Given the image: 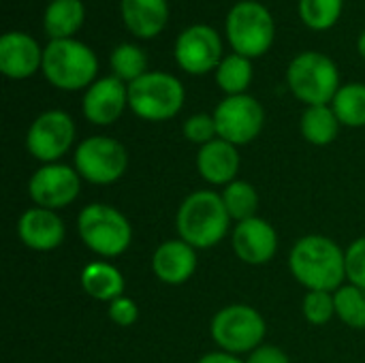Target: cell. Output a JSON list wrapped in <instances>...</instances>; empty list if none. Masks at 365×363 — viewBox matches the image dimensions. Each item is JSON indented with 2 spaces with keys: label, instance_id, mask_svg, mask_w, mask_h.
<instances>
[{
  "label": "cell",
  "instance_id": "6da1fadb",
  "mask_svg": "<svg viewBox=\"0 0 365 363\" xmlns=\"http://www.w3.org/2000/svg\"><path fill=\"white\" fill-rule=\"evenodd\" d=\"M289 267L308 291L336 293L346 280V252L325 235H306L295 242Z\"/></svg>",
  "mask_w": 365,
  "mask_h": 363
},
{
  "label": "cell",
  "instance_id": "7a4b0ae2",
  "mask_svg": "<svg viewBox=\"0 0 365 363\" xmlns=\"http://www.w3.org/2000/svg\"><path fill=\"white\" fill-rule=\"evenodd\" d=\"M175 225L180 240L192 248H214L229 233L231 216L225 208L222 195L214 190H197L182 201Z\"/></svg>",
  "mask_w": 365,
  "mask_h": 363
},
{
  "label": "cell",
  "instance_id": "3957f363",
  "mask_svg": "<svg viewBox=\"0 0 365 363\" xmlns=\"http://www.w3.org/2000/svg\"><path fill=\"white\" fill-rule=\"evenodd\" d=\"M77 233L98 257H120L133 242V227L128 218L105 203H90L79 212Z\"/></svg>",
  "mask_w": 365,
  "mask_h": 363
},
{
  "label": "cell",
  "instance_id": "277c9868",
  "mask_svg": "<svg viewBox=\"0 0 365 363\" xmlns=\"http://www.w3.org/2000/svg\"><path fill=\"white\" fill-rule=\"evenodd\" d=\"M43 73L49 83L60 90H81L92 86L96 77L98 62L94 51L75 41V39H60L51 41L43 51Z\"/></svg>",
  "mask_w": 365,
  "mask_h": 363
},
{
  "label": "cell",
  "instance_id": "5b68a950",
  "mask_svg": "<svg viewBox=\"0 0 365 363\" xmlns=\"http://www.w3.org/2000/svg\"><path fill=\"white\" fill-rule=\"evenodd\" d=\"M287 81L291 92L308 107L327 105L340 90L338 66L319 51L299 53L287 71Z\"/></svg>",
  "mask_w": 365,
  "mask_h": 363
},
{
  "label": "cell",
  "instance_id": "8992f818",
  "mask_svg": "<svg viewBox=\"0 0 365 363\" xmlns=\"http://www.w3.org/2000/svg\"><path fill=\"white\" fill-rule=\"evenodd\" d=\"M184 105V86L178 77L169 73H145L133 83H128V107L143 120L163 122L173 116Z\"/></svg>",
  "mask_w": 365,
  "mask_h": 363
},
{
  "label": "cell",
  "instance_id": "52a82bcc",
  "mask_svg": "<svg viewBox=\"0 0 365 363\" xmlns=\"http://www.w3.org/2000/svg\"><path fill=\"white\" fill-rule=\"evenodd\" d=\"M210 334L225 353H252L265 338V321L252 306L231 304L214 315Z\"/></svg>",
  "mask_w": 365,
  "mask_h": 363
},
{
  "label": "cell",
  "instance_id": "ba28073f",
  "mask_svg": "<svg viewBox=\"0 0 365 363\" xmlns=\"http://www.w3.org/2000/svg\"><path fill=\"white\" fill-rule=\"evenodd\" d=\"M274 17L272 13L255 2H237L227 17V36L235 53L246 58L263 56L274 43Z\"/></svg>",
  "mask_w": 365,
  "mask_h": 363
},
{
  "label": "cell",
  "instance_id": "9c48e42d",
  "mask_svg": "<svg viewBox=\"0 0 365 363\" xmlns=\"http://www.w3.org/2000/svg\"><path fill=\"white\" fill-rule=\"evenodd\" d=\"M128 167L124 145L111 137L94 135L83 139L75 150V169L81 180L98 186L118 182Z\"/></svg>",
  "mask_w": 365,
  "mask_h": 363
},
{
  "label": "cell",
  "instance_id": "30bf717a",
  "mask_svg": "<svg viewBox=\"0 0 365 363\" xmlns=\"http://www.w3.org/2000/svg\"><path fill=\"white\" fill-rule=\"evenodd\" d=\"M214 120L220 139L233 145H246L259 137L265 122V111L257 98L248 94H235L218 103Z\"/></svg>",
  "mask_w": 365,
  "mask_h": 363
},
{
  "label": "cell",
  "instance_id": "8fae6325",
  "mask_svg": "<svg viewBox=\"0 0 365 363\" xmlns=\"http://www.w3.org/2000/svg\"><path fill=\"white\" fill-rule=\"evenodd\" d=\"M73 141H75L73 118L60 109L41 113L30 124L28 135H26L28 152L45 165L58 163L68 152Z\"/></svg>",
  "mask_w": 365,
  "mask_h": 363
},
{
  "label": "cell",
  "instance_id": "7c38bea8",
  "mask_svg": "<svg viewBox=\"0 0 365 363\" xmlns=\"http://www.w3.org/2000/svg\"><path fill=\"white\" fill-rule=\"evenodd\" d=\"M81 190V175L75 167L51 163L36 169L28 182V195L36 208L62 210L71 205Z\"/></svg>",
  "mask_w": 365,
  "mask_h": 363
},
{
  "label": "cell",
  "instance_id": "4fadbf2b",
  "mask_svg": "<svg viewBox=\"0 0 365 363\" xmlns=\"http://www.w3.org/2000/svg\"><path fill=\"white\" fill-rule=\"evenodd\" d=\"M222 56V43L212 26H190L175 41V60L190 75H203L218 68Z\"/></svg>",
  "mask_w": 365,
  "mask_h": 363
},
{
  "label": "cell",
  "instance_id": "5bb4252c",
  "mask_svg": "<svg viewBox=\"0 0 365 363\" xmlns=\"http://www.w3.org/2000/svg\"><path fill=\"white\" fill-rule=\"evenodd\" d=\"M231 246L240 261L248 265H265L278 250V233L267 220L255 216L235 225Z\"/></svg>",
  "mask_w": 365,
  "mask_h": 363
},
{
  "label": "cell",
  "instance_id": "9a60e30c",
  "mask_svg": "<svg viewBox=\"0 0 365 363\" xmlns=\"http://www.w3.org/2000/svg\"><path fill=\"white\" fill-rule=\"evenodd\" d=\"M128 105V86L115 75L96 79L83 96V116L98 126L113 124Z\"/></svg>",
  "mask_w": 365,
  "mask_h": 363
},
{
  "label": "cell",
  "instance_id": "2e32d148",
  "mask_svg": "<svg viewBox=\"0 0 365 363\" xmlns=\"http://www.w3.org/2000/svg\"><path fill=\"white\" fill-rule=\"evenodd\" d=\"M17 233L24 246L36 252L56 250L66 235L62 218L53 210L45 208H30L21 214L17 223Z\"/></svg>",
  "mask_w": 365,
  "mask_h": 363
},
{
  "label": "cell",
  "instance_id": "e0dca14e",
  "mask_svg": "<svg viewBox=\"0 0 365 363\" xmlns=\"http://www.w3.org/2000/svg\"><path fill=\"white\" fill-rule=\"evenodd\" d=\"M152 270L154 276L165 285H184L197 270V248L184 240H167L154 250Z\"/></svg>",
  "mask_w": 365,
  "mask_h": 363
},
{
  "label": "cell",
  "instance_id": "ac0fdd59",
  "mask_svg": "<svg viewBox=\"0 0 365 363\" xmlns=\"http://www.w3.org/2000/svg\"><path fill=\"white\" fill-rule=\"evenodd\" d=\"M197 169H199V175L212 186H227L235 182L237 171H240L237 145L220 137L201 145L197 154Z\"/></svg>",
  "mask_w": 365,
  "mask_h": 363
},
{
  "label": "cell",
  "instance_id": "d6986e66",
  "mask_svg": "<svg viewBox=\"0 0 365 363\" xmlns=\"http://www.w3.org/2000/svg\"><path fill=\"white\" fill-rule=\"evenodd\" d=\"M43 66V51L24 32H9L0 39V71L11 79H26Z\"/></svg>",
  "mask_w": 365,
  "mask_h": 363
},
{
  "label": "cell",
  "instance_id": "ffe728a7",
  "mask_svg": "<svg viewBox=\"0 0 365 363\" xmlns=\"http://www.w3.org/2000/svg\"><path fill=\"white\" fill-rule=\"evenodd\" d=\"M122 17L133 34L150 39L165 28L169 6L167 0H122Z\"/></svg>",
  "mask_w": 365,
  "mask_h": 363
},
{
  "label": "cell",
  "instance_id": "44dd1931",
  "mask_svg": "<svg viewBox=\"0 0 365 363\" xmlns=\"http://www.w3.org/2000/svg\"><path fill=\"white\" fill-rule=\"evenodd\" d=\"M81 287L92 300L111 304L124 293V276L115 265L105 261H94L83 267Z\"/></svg>",
  "mask_w": 365,
  "mask_h": 363
},
{
  "label": "cell",
  "instance_id": "7402d4cb",
  "mask_svg": "<svg viewBox=\"0 0 365 363\" xmlns=\"http://www.w3.org/2000/svg\"><path fill=\"white\" fill-rule=\"evenodd\" d=\"M86 9L81 0H51L45 11V32L51 36V41L71 39L83 24Z\"/></svg>",
  "mask_w": 365,
  "mask_h": 363
},
{
  "label": "cell",
  "instance_id": "603a6c76",
  "mask_svg": "<svg viewBox=\"0 0 365 363\" xmlns=\"http://www.w3.org/2000/svg\"><path fill=\"white\" fill-rule=\"evenodd\" d=\"M340 131L336 111L327 105H312L302 116V135L312 145H329Z\"/></svg>",
  "mask_w": 365,
  "mask_h": 363
},
{
  "label": "cell",
  "instance_id": "cb8c5ba5",
  "mask_svg": "<svg viewBox=\"0 0 365 363\" xmlns=\"http://www.w3.org/2000/svg\"><path fill=\"white\" fill-rule=\"evenodd\" d=\"M340 124L344 126H365V83H346L338 90L331 101Z\"/></svg>",
  "mask_w": 365,
  "mask_h": 363
},
{
  "label": "cell",
  "instance_id": "d4e9b609",
  "mask_svg": "<svg viewBox=\"0 0 365 363\" xmlns=\"http://www.w3.org/2000/svg\"><path fill=\"white\" fill-rule=\"evenodd\" d=\"M250 79H252V64H250V58L240 56V53L227 56V58L218 64V68H216V83H218L220 90H225L229 96L244 94L246 88L250 86Z\"/></svg>",
  "mask_w": 365,
  "mask_h": 363
},
{
  "label": "cell",
  "instance_id": "484cf974",
  "mask_svg": "<svg viewBox=\"0 0 365 363\" xmlns=\"http://www.w3.org/2000/svg\"><path fill=\"white\" fill-rule=\"evenodd\" d=\"M222 201H225V208H227L231 220L242 223V220H248V218L257 216L259 195H257V188L250 182L235 180V182L227 184L225 190H222Z\"/></svg>",
  "mask_w": 365,
  "mask_h": 363
},
{
  "label": "cell",
  "instance_id": "4316f807",
  "mask_svg": "<svg viewBox=\"0 0 365 363\" xmlns=\"http://www.w3.org/2000/svg\"><path fill=\"white\" fill-rule=\"evenodd\" d=\"M336 317L353 327V329H365V289L355 285H342L336 293Z\"/></svg>",
  "mask_w": 365,
  "mask_h": 363
},
{
  "label": "cell",
  "instance_id": "83f0119b",
  "mask_svg": "<svg viewBox=\"0 0 365 363\" xmlns=\"http://www.w3.org/2000/svg\"><path fill=\"white\" fill-rule=\"evenodd\" d=\"M145 66H148V58L143 53V49H139L137 45L130 43H122L111 51V68L113 75L122 81L133 83L135 79H139L141 75H145Z\"/></svg>",
  "mask_w": 365,
  "mask_h": 363
},
{
  "label": "cell",
  "instance_id": "f1b7e54d",
  "mask_svg": "<svg viewBox=\"0 0 365 363\" xmlns=\"http://www.w3.org/2000/svg\"><path fill=\"white\" fill-rule=\"evenodd\" d=\"M342 2L344 0H299V15L308 28L327 30L338 21Z\"/></svg>",
  "mask_w": 365,
  "mask_h": 363
},
{
  "label": "cell",
  "instance_id": "f546056e",
  "mask_svg": "<svg viewBox=\"0 0 365 363\" xmlns=\"http://www.w3.org/2000/svg\"><path fill=\"white\" fill-rule=\"evenodd\" d=\"M302 312L308 323L325 325L336 317V300L329 291H308L302 302Z\"/></svg>",
  "mask_w": 365,
  "mask_h": 363
},
{
  "label": "cell",
  "instance_id": "4dcf8cb0",
  "mask_svg": "<svg viewBox=\"0 0 365 363\" xmlns=\"http://www.w3.org/2000/svg\"><path fill=\"white\" fill-rule=\"evenodd\" d=\"M184 137L192 143L205 145L214 139H218V128L214 116L207 113H195L184 122Z\"/></svg>",
  "mask_w": 365,
  "mask_h": 363
},
{
  "label": "cell",
  "instance_id": "1f68e13d",
  "mask_svg": "<svg viewBox=\"0 0 365 363\" xmlns=\"http://www.w3.org/2000/svg\"><path fill=\"white\" fill-rule=\"evenodd\" d=\"M344 252H346V280H349V285L365 289V237L355 240Z\"/></svg>",
  "mask_w": 365,
  "mask_h": 363
},
{
  "label": "cell",
  "instance_id": "d6a6232c",
  "mask_svg": "<svg viewBox=\"0 0 365 363\" xmlns=\"http://www.w3.org/2000/svg\"><path fill=\"white\" fill-rule=\"evenodd\" d=\"M109 319L120 327H130L139 319V308L130 297H118L109 304Z\"/></svg>",
  "mask_w": 365,
  "mask_h": 363
},
{
  "label": "cell",
  "instance_id": "836d02e7",
  "mask_svg": "<svg viewBox=\"0 0 365 363\" xmlns=\"http://www.w3.org/2000/svg\"><path fill=\"white\" fill-rule=\"evenodd\" d=\"M246 363H291L289 362V355L274 347V344H261L259 349H255L250 353V357L246 359Z\"/></svg>",
  "mask_w": 365,
  "mask_h": 363
},
{
  "label": "cell",
  "instance_id": "e575fe53",
  "mask_svg": "<svg viewBox=\"0 0 365 363\" xmlns=\"http://www.w3.org/2000/svg\"><path fill=\"white\" fill-rule=\"evenodd\" d=\"M197 363H246L242 362L237 355H231V353H225V351H216V353H207L203 355Z\"/></svg>",
  "mask_w": 365,
  "mask_h": 363
},
{
  "label": "cell",
  "instance_id": "d590c367",
  "mask_svg": "<svg viewBox=\"0 0 365 363\" xmlns=\"http://www.w3.org/2000/svg\"><path fill=\"white\" fill-rule=\"evenodd\" d=\"M359 53L365 58V30L361 32V36H359Z\"/></svg>",
  "mask_w": 365,
  "mask_h": 363
}]
</instances>
